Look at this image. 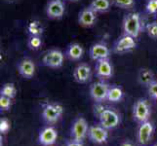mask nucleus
Here are the masks:
<instances>
[{
    "mask_svg": "<svg viewBox=\"0 0 157 146\" xmlns=\"http://www.w3.org/2000/svg\"><path fill=\"white\" fill-rule=\"evenodd\" d=\"M58 138V132L54 127H46L38 134V142L43 146H52Z\"/></svg>",
    "mask_w": 157,
    "mask_h": 146,
    "instance_id": "12",
    "label": "nucleus"
},
{
    "mask_svg": "<svg viewBox=\"0 0 157 146\" xmlns=\"http://www.w3.org/2000/svg\"><path fill=\"white\" fill-rule=\"evenodd\" d=\"M147 35L152 39H157V21H152L147 25Z\"/></svg>",
    "mask_w": 157,
    "mask_h": 146,
    "instance_id": "26",
    "label": "nucleus"
},
{
    "mask_svg": "<svg viewBox=\"0 0 157 146\" xmlns=\"http://www.w3.org/2000/svg\"><path fill=\"white\" fill-rule=\"evenodd\" d=\"M18 71L21 77L25 79H30L35 74V63L31 58H25L21 59L18 63Z\"/></svg>",
    "mask_w": 157,
    "mask_h": 146,
    "instance_id": "14",
    "label": "nucleus"
},
{
    "mask_svg": "<svg viewBox=\"0 0 157 146\" xmlns=\"http://www.w3.org/2000/svg\"><path fill=\"white\" fill-rule=\"evenodd\" d=\"M116 7L121 9H132L135 6V0H111Z\"/></svg>",
    "mask_w": 157,
    "mask_h": 146,
    "instance_id": "25",
    "label": "nucleus"
},
{
    "mask_svg": "<svg viewBox=\"0 0 157 146\" xmlns=\"http://www.w3.org/2000/svg\"><path fill=\"white\" fill-rule=\"evenodd\" d=\"M152 146H157V143H155V144H153Z\"/></svg>",
    "mask_w": 157,
    "mask_h": 146,
    "instance_id": "35",
    "label": "nucleus"
},
{
    "mask_svg": "<svg viewBox=\"0 0 157 146\" xmlns=\"http://www.w3.org/2000/svg\"><path fill=\"white\" fill-rule=\"evenodd\" d=\"M66 12V5L63 0H50L46 6V15L53 20L62 19Z\"/></svg>",
    "mask_w": 157,
    "mask_h": 146,
    "instance_id": "9",
    "label": "nucleus"
},
{
    "mask_svg": "<svg viewBox=\"0 0 157 146\" xmlns=\"http://www.w3.org/2000/svg\"><path fill=\"white\" fill-rule=\"evenodd\" d=\"M66 146H84L82 142H80V141H76V140H70L69 142L67 143Z\"/></svg>",
    "mask_w": 157,
    "mask_h": 146,
    "instance_id": "31",
    "label": "nucleus"
},
{
    "mask_svg": "<svg viewBox=\"0 0 157 146\" xmlns=\"http://www.w3.org/2000/svg\"><path fill=\"white\" fill-rule=\"evenodd\" d=\"M88 131L89 127L86 119L83 117H78L77 119H75V121L71 126L70 136H71V138L73 140L83 142L85 137L88 136Z\"/></svg>",
    "mask_w": 157,
    "mask_h": 146,
    "instance_id": "4",
    "label": "nucleus"
},
{
    "mask_svg": "<svg viewBox=\"0 0 157 146\" xmlns=\"http://www.w3.org/2000/svg\"><path fill=\"white\" fill-rule=\"evenodd\" d=\"M11 107V99L4 95H0V108L3 111H7Z\"/></svg>",
    "mask_w": 157,
    "mask_h": 146,
    "instance_id": "28",
    "label": "nucleus"
},
{
    "mask_svg": "<svg viewBox=\"0 0 157 146\" xmlns=\"http://www.w3.org/2000/svg\"><path fill=\"white\" fill-rule=\"evenodd\" d=\"M111 2V0H92L89 7L96 13H105L109 11Z\"/></svg>",
    "mask_w": 157,
    "mask_h": 146,
    "instance_id": "19",
    "label": "nucleus"
},
{
    "mask_svg": "<svg viewBox=\"0 0 157 146\" xmlns=\"http://www.w3.org/2000/svg\"><path fill=\"white\" fill-rule=\"evenodd\" d=\"M70 1H73V2H76V1H78V0H70Z\"/></svg>",
    "mask_w": 157,
    "mask_h": 146,
    "instance_id": "34",
    "label": "nucleus"
},
{
    "mask_svg": "<svg viewBox=\"0 0 157 146\" xmlns=\"http://www.w3.org/2000/svg\"><path fill=\"white\" fill-rule=\"evenodd\" d=\"M95 69H96L97 76L100 78L107 79L110 78L113 75V67L111 62H109V58H105L98 61L96 62Z\"/></svg>",
    "mask_w": 157,
    "mask_h": 146,
    "instance_id": "17",
    "label": "nucleus"
},
{
    "mask_svg": "<svg viewBox=\"0 0 157 146\" xmlns=\"http://www.w3.org/2000/svg\"><path fill=\"white\" fill-rule=\"evenodd\" d=\"M108 129L101 127V125H95L89 127L88 137L92 142L96 144H102L107 141Z\"/></svg>",
    "mask_w": 157,
    "mask_h": 146,
    "instance_id": "11",
    "label": "nucleus"
},
{
    "mask_svg": "<svg viewBox=\"0 0 157 146\" xmlns=\"http://www.w3.org/2000/svg\"><path fill=\"white\" fill-rule=\"evenodd\" d=\"M63 113V107L59 103H47L43 106L42 118L48 124L57 123Z\"/></svg>",
    "mask_w": 157,
    "mask_h": 146,
    "instance_id": "2",
    "label": "nucleus"
},
{
    "mask_svg": "<svg viewBox=\"0 0 157 146\" xmlns=\"http://www.w3.org/2000/svg\"><path fill=\"white\" fill-rule=\"evenodd\" d=\"M138 79H139V82L140 84L147 86V87H148L151 83L155 81L153 72L148 68H142L140 69V72H139Z\"/></svg>",
    "mask_w": 157,
    "mask_h": 146,
    "instance_id": "20",
    "label": "nucleus"
},
{
    "mask_svg": "<svg viewBox=\"0 0 157 146\" xmlns=\"http://www.w3.org/2000/svg\"><path fill=\"white\" fill-rule=\"evenodd\" d=\"M109 88V85L105 81H98V82H95L91 85L90 95L96 102H102L107 100Z\"/></svg>",
    "mask_w": 157,
    "mask_h": 146,
    "instance_id": "7",
    "label": "nucleus"
},
{
    "mask_svg": "<svg viewBox=\"0 0 157 146\" xmlns=\"http://www.w3.org/2000/svg\"><path fill=\"white\" fill-rule=\"evenodd\" d=\"M28 46L30 50L32 51H37L39 50L40 47L42 46V39L41 36H35V35H30L28 40Z\"/></svg>",
    "mask_w": 157,
    "mask_h": 146,
    "instance_id": "24",
    "label": "nucleus"
},
{
    "mask_svg": "<svg viewBox=\"0 0 157 146\" xmlns=\"http://www.w3.org/2000/svg\"><path fill=\"white\" fill-rule=\"evenodd\" d=\"M136 45L137 43L134 37L127 34H123L115 42L114 46H113V52L117 54H123L133 50L136 47Z\"/></svg>",
    "mask_w": 157,
    "mask_h": 146,
    "instance_id": "10",
    "label": "nucleus"
},
{
    "mask_svg": "<svg viewBox=\"0 0 157 146\" xmlns=\"http://www.w3.org/2000/svg\"><path fill=\"white\" fill-rule=\"evenodd\" d=\"M92 77L91 67L87 63H80L73 70V78L77 83L85 84L90 81Z\"/></svg>",
    "mask_w": 157,
    "mask_h": 146,
    "instance_id": "15",
    "label": "nucleus"
},
{
    "mask_svg": "<svg viewBox=\"0 0 157 146\" xmlns=\"http://www.w3.org/2000/svg\"><path fill=\"white\" fill-rule=\"evenodd\" d=\"M123 91L121 88L119 87H110L109 91H108V95H107V100L111 101V102H118L122 99L123 97Z\"/></svg>",
    "mask_w": 157,
    "mask_h": 146,
    "instance_id": "22",
    "label": "nucleus"
},
{
    "mask_svg": "<svg viewBox=\"0 0 157 146\" xmlns=\"http://www.w3.org/2000/svg\"><path fill=\"white\" fill-rule=\"evenodd\" d=\"M84 49L79 43H71L67 48L66 56L70 59V61H79V59L83 57Z\"/></svg>",
    "mask_w": 157,
    "mask_h": 146,
    "instance_id": "18",
    "label": "nucleus"
},
{
    "mask_svg": "<svg viewBox=\"0 0 157 146\" xmlns=\"http://www.w3.org/2000/svg\"><path fill=\"white\" fill-rule=\"evenodd\" d=\"M89 55L93 61H101V59L109 58L110 50L104 43H95L92 45L89 50Z\"/></svg>",
    "mask_w": 157,
    "mask_h": 146,
    "instance_id": "13",
    "label": "nucleus"
},
{
    "mask_svg": "<svg viewBox=\"0 0 157 146\" xmlns=\"http://www.w3.org/2000/svg\"><path fill=\"white\" fill-rule=\"evenodd\" d=\"M120 146H135V144L130 141V140H125V141H123L120 144Z\"/></svg>",
    "mask_w": 157,
    "mask_h": 146,
    "instance_id": "32",
    "label": "nucleus"
},
{
    "mask_svg": "<svg viewBox=\"0 0 157 146\" xmlns=\"http://www.w3.org/2000/svg\"><path fill=\"white\" fill-rule=\"evenodd\" d=\"M64 55L59 49H52L48 51L42 58V62L45 66L51 68H59L63 64Z\"/></svg>",
    "mask_w": 157,
    "mask_h": 146,
    "instance_id": "6",
    "label": "nucleus"
},
{
    "mask_svg": "<svg viewBox=\"0 0 157 146\" xmlns=\"http://www.w3.org/2000/svg\"><path fill=\"white\" fill-rule=\"evenodd\" d=\"M147 12L150 15H154L157 13V0H148L145 6Z\"/></svg>",
    "mask_w": 157,
    "mask_h": 146,
    "instance_id": "27",
    "label": "nucleus"
},
{
    "mask_svg": "<svg viewBox=\"0 0 157 146\" xmlns=\"http://www.w3.org/2000/svg\"><path fill=\"white\" fill-rule=\"evenodd\" d=\"M10 129V122L7 119H1L0 120V133H6Z\"/></svg>",
    "mask_w": 157,
    "mask_h": 146,
    "instance_id": "30",
    "label": "nucleus"
},
{
    "mask_svg": "<svg viewBox=\"0 0 157 146\" xmlns=\"http://www.w3.org/2000/svg\"><path fill=\"white\" fill-rule=\"evenodd\" d=\"M7 2H10V3H12V2H15L16 0H6Z\"/></svg>",
    "mask_w": 157,
    "mask_h": 146,
    "instance_id": "33",
    "label": "nucleus"
},
{
    "mask_svg": "<svg viewBox=\"0 0 157 146\" xmlns=\"http://www.w3.org/2000/svg\"><path fill=\"white\" fill-rule=\"evenodd\" d=\"M29 35H35V36H41L44 31V28H43L42 24L39 21H31L29 23L28 26H26Z\"/></svg>",
    "mask_w": 157,
    "mask_h": 146,
    "instance_id": "21",
    "label": "nucleus"
},
{
    "mask_svg": "<svg viewBox=\"0 0 157 146\" xmlns=\"http://www.w3.org/2000/svg\"><path fill=\"white\" fill-rule=\"evenodd\" d=\"M154 128L152 123L149 121H145L140 123L137 131V141L140 146L147 145L152 137Z\"/></svg>",
    "mask_w": 157,
    "mask_h": 146,
    "instance_id": "8",
    "label": "nucleus"
},
{
    "mask_svg": "<svg viewBox=\"0 0 157 146\" xmlns=\"http://www.w3.org/2000/svg\"><path fill=\"white\" fill-rule=\"evenodd\" d=\"M147 91H148V95L151 99H157V81H154V82H152L148 86Z\"/></svg>",
    "mask_w": 157,
    "mask_h": 146,
    "instance_id": "29",
    "label": "nucleus"
},
{
    "mask_svg": "<svg viewBox=\"0 0 157 146\" xmlns=\"http://www.w3.org/2000/svg\"><path fill=\"white\" fill-rule=\"evenodd\" d=\"M150 106L147 99H139L134 104L133 108V117L138 123H144L145 121H148V118L150 117Z\"/></svg>",
    "mask_w": 157,
    "mask_h": 146,
    "instance_id": "5",
    "label": "nucleus"
},
{
    "mask_svg": "<svg viewBox=\"0 0 157 146\" xmlns=\"http://www.w3.org/2000/svg\"><path fill=\"white\" fill-rule=\"evenodd\" d=\"M123 34H127L137 38L142 31V19L138 12H131L123 19Z\"/></svg>",
    "mask_w": 157,
    "mask_h": 146,
    "instance_id": "1",
    "label": "nucleus"
},
{
    "mask_svg": "<svg viewBox=\"0 0 157 146\" xmlns=\"http://www.w3.org/2000/svg\"><path fill=\"white\" fill-rule=\"evenodd\" d=\"M16 94H17V89H16L13 83H7L3 85L1 90H0V95L7 96L11 99L16 96Z\"/></svg>",
    "mask_w": 157,
    "mask_h": 146,
    "instance_id": "23",
    "label": "nucleus"
},
{
    "mask_svg": "<svg viewBox=\"0 0 157 146\" xmlns=\"http://www.w3.org/2000/svg\"><path fill=\"white\" fill-rule=\"evenodd\" d=\"M98 118L100 120V125L106 129H114L120 124V116L115 110L110 108H105Z\"/></svg>",
    "mask_w": 157,
    "mask_h": 146,
    "instance_id": "3",
    "label": "nucleus"
},
{
    "mask_svg": "<svg viewBox=\"0 0 157 146\" xmlns=\"http://www.w3.org/2000/svg\"><path fill=\"white\" fill-rule=\"evenodd\" d=\"M97 21V13L90 7L84 8L78 15V23L84 28H91Z\"/></svg>",
    "mask_w": 157,
    "mask_h": 146,
    "instance_id": "16",
    "label": "nucleus"
}]
</instances>
